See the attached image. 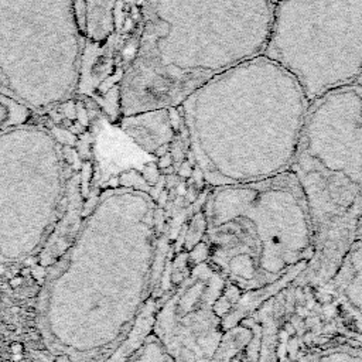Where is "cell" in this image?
Here are the masks:
<instances>
[{
	"label": "cell",
	"instance_id": "14",
	"mask_svg": "<svg viewBox=\"0 0 362 362\" xmlns=\"http://www.w3.org/2000/svg\"><path fill=\"white\" fill-rule=\"evenodd\" d=\"M360 85H361V86H362V78H361V82H360Z\"/></svg>",
	"mask_w": 362,
	"mask_h": 362
},
{
	"label": "cell",
	"instance_id": "13",
	"mask_svg": "<svg viewBox=\"0 0 362 362\" xmlns=\"http://www.w3.org/2000/svg\"><path fill=\"white\" fill-rule=\"evenodd\" d=\"M356 232H358V235H360V236H362V215H361V218H360L358 226H356Z\"/></svg>",
	"mask_w": 362,
	"mask_h": 362
},
{
	"label": "cell",
	"instance_id": "6",
	"mask_svg": "<svg viewBox=\"0 0 362 362\" xmlns=\"http://www.w3.org/2000/svg\"><path fill=\"white\" fill-rule=\"evenodd\" d=\"M170 109L146 110L122 116L120 128L130 139L148 154H160V148L168 146L176 136V126Z\"/></svg>",
	"mask_w": 362,
	"mask_h": 362
},
{
	"label": "cell",
	"instance_id": "5",
	"mask_svg": "<svg viewBox=\"0 0 362 362\" xmlns=\"http://www.w3.org/2000/svg\"><path fill=\"white\" fill-rule=\"evenodd\" d=\"M268 57L300 84L310 104L362 78V0H282Z\"/></svg>",
	"mask_w": 362,
	"mask_h": 362
},
{
	"label": "cell",
	"instance_id": "8",
	"mask_svg": "<svg viewBox=\"0 0 362 362\" xmlns=\"http://www.w3.org/2000/svg\"><path fill=\"white\" fill-rule=\"evenodd\" d=\"M30 116V109L14 99L0 94V132L24 124Z\"/></svg>",
	"mask_w": 362,
	"mask_h": 362
},
{
	"label": "cell",
	"instance_id": "3",
	"mask_svg": "<svg viewBox=\"0 0 362 362\" xmlns=\"http://www.w3.org/2000/svg\"><path fill=\"white\" fill-rule=\"evenodd\" d=\"M303 190L313 234L327 245L356 230L362 215V86L310 104L290 167Z\"/></svg>",
	"mask_w": 362,
	"mask_h": 362
},
{
	"label": "cell",
	"instance_id": "2",
	"mask_svg": "<svg viewBox=\"0 0 362 362\" xmlns=\"http://www.w3.org/2000/svg\"><path fill=\"white\" fill-rule=\"evenodd\" d=\"M272 0H146L139 50L119 86L122 116L178 108L212 78L264 56Z\"/></svg>",
	"mask_w": 362,
	"mask_h": 362
},
{
	"label": "cell",
	"instance_id": "12",
	"mask_svg": "<svg viewBox=\"0 0 362 362\" xmlns=\"http://www.w3.org/2000/svg\"><path fill=\"white\" fill-rule=\"evenodd\" d=\"M283 330L288 332V336H294V334H296V327H294V324L290 322V321H288V322L283 324Z\"/></svg>",
	"mask_w": 362,
	"mask_h": 362
},
{
	"label": "cell",
	"instance_id": "11",
	"mask_svg": "<svg viewBox=\"0 0 362 362\" xmlns=\"http://www.w3.org/2000/svg\"><path fill=\"white\" fill-rule=\"evenodd\" d=\"M316 300L318 304H328L332 302V296L331 294H327V293H317L316 294Z\"/></svg>",
	"mask_w": 362,
	"mask_h": 362
},
{
	"label": "cell",
	"instance_id": "7",
	"mask_svg": "<svg viewBox=\"0 0 362 362\" xmlns=\"http://www.w3.org/2000/svg\"><path fill=\"white\" fill-rule=\"evenodd\" d=\"M154 310H156V302L154 300H148L146 304L143 306L139 317L136 318L130 334L126 337L124 344L120 348H118L115 354L112 355V358L106 362H124L128 356L133 354L140 344L143 342V340L148 337L150 330L153 327V321H154Z\"/></svg>",
	"mask_w": 362,
	"mask_h": 362
},
{
	"label": "cell",
	"instance_id": "1",
	"mask_svg": "<svg viewBox=\"0 0 362 362\" xmlns=\"http://www.w3.org/2000/svg\"><path fill=\"white\" fill-rule=\"evenodd\" d=\"M180 108L198 170L216 188L290 172L310 100L293 75L259 56L212 78Z\"/></svg>",
	"mask_w": 362,
	"mask_h": 362
},
{
	"label": "cell",
	"instance_id": "10",
	"mask_svg": "<svg viewBox=\"0 0 362 362\" xmlns=\"http://www.w3.org/2000/svg\"><path fill=\"white\" fill-rule=\"evenodd\" d=\"M187 254H182V255H178V258L176 259L174 262V269H173V282L174 283H178L187 272Z\"/></svg>",
	"mask_w": 362,
	"mask_h": 362
},
{
	"label": "cell",
	"instance_id": "9",
	"mask_svg": "<svg viewBox=\"0 0 362 362\" xmlns=\"http://www.w3.org/2000/svg\"><path fill=\"white\" fill-rule=\"evenodd\" d=\"M208 225L206 222V214L200 212L194 216L192 222H191V226H190L188 234H187V239H186V246L187 248H192L196 244H197L200 238L202 236L204 230H206V226Z\"/></svg>",
	"mask_w": 362,
	"mask_h": 362
},
{
	"label": "cell",
	"instance_id": "4",
	"mask_svg": "<svg viewBox=\"0 0 362 362\" xmlns=\"http://www.w3.org/2000/svg\"><path fill=\"white\" fill-rule=\"evenodd\" d=\"M82 34L76 0H0V94L28 109L71 98Z\"/></svg>",
	"mask_w": 362,
	"mask_h": 362
}]
</instances>
